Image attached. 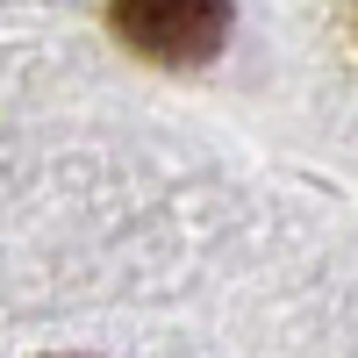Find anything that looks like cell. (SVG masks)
Segmentation results:
<instances>
[{
	"label": "cell",
	"mask_w": 358,
	"mask_h": 358,
	"mask_svg": "<svg viewBox=\"0 0 358 358\" xmlns=\"http://www.w3.org/2000/svg\"><path fill=\"white\" fill-rule=\"evenodd\" d=\"M115 36L151 65H201L229 36V0H108Z\"/></svg>",
	"instance_id": "1"
}]
</instances>
